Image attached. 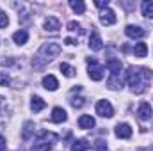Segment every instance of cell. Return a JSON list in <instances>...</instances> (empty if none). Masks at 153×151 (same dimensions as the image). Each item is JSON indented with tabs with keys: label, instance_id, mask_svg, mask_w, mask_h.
<instances>
[{
	"label": "cell",
	"instance_id": "1",
	"mask_svg": "<svg viewBox=\"0 0 153 151\" xmlns=\"http://www.w3.org/2000/svg\"><path fill=\"white\" fill-rule=\"evenodd\" d=\"M59 53H61V44H59V43H53V41L45 43V44L39 48V52L36 53V57L32 59V68H34V70H43V68H45L48 62H52Z\"/></svg>",
	"mask_w": 153,
	"mask_h": 151
},
{
	"label": "cell",
	"instance_id": "2",
	"mask_svg": "<svg viewBox=\"0 0 153 151\" xmlns=\"http://www.w3.org/2000/svg\"><path fill=\"white\" fill-rule=\"evenodd\" d=\"M148 78H150V71L146 70V68H128V71H126V82H128V85L132 87V91L134 93H137V94H141L144 89H146V85H148Z\"/></svg>",
	"mask_w": 153,
	"mask_h": 151
},
{
	"label": "cell",
	"instance_id": "3",
	"mask_svg": "<svg viewBox=\"0 0 153 151\" xmlns=\"http://www.w3.org/2000/svg\"><path fill=\"white\" fill-rule=\"evenodd\" d=\"M87 64H89V70H87V75H89V78L91 80H94V82H100L102 78H103V68L96 62V59H87Z\"/></svg>",
	"mask_w": 153,
	"mask_h": 151
},
{
	"label": "cell",
	"instance_id": "4",
	"mask_svg": "<svg viewBox=\"0 0 153 151\" xmlns=\"http://www.w3.org/2000/svg\"><path fill=\"white\" fill-rule=\"evenodd\" d=\"M96 114L102 115V117H112L114 115V109H112V105L107 100H100L96 103Z\"/></svg>",
	"mask_w": 153,
	"mask_h": 151
},
{
	"label": "cell",
	"instance_id": "5",
	"mask_svg": "<svg viewBox=\"0 0 153 151\" xmlns=\"http://www.w3.org/2000/svg\"><path fill=\"white\" fill-rule=\"evenodd\" d=\"M125 34L132 39H141L146 34V30L141 29V27H137V25H126V27H125Z\"/></svg>",
	"mask_w": 153,
	"mask_h": 151
},
{
	"label": "cell",
	"instance_id": "6",
	"mask_svg": "<svg viewBox=\"0 0 153 151\" xmlns=\"http://www.w3.org/2000/svg\"><path fill=\"white\" fill-rule=\"evenodd\" d=\"M100 21H102L103 25H114L116 23V13L112 9L105 7V9L100 13Z\"/></svg>",
	"mask_w": 153,
	"mask_h": 151
},
{
	"label": "cell",
	"instance_id": "7",
	"mask_svg": "<svg viewBox=\"0 0 153 151\" xmlns=\"http://www.w3.org/2000/svg\"><path fill=\"white\" fill-rule=\"evenodd\" d=\"M114 133H116V137H119V139H130L132 137V128H130V124L121 123V124L116 126Z\"/></svg>",
	"mask_w": 153,
	"mask_h": 151
},
{
	"label": "cell",
	"instance_id": "8",
	"mask_svg": "<svg viewBox=\"0 0 153 151\" xmlns=\"http://www.w3.org/2000/svg\"><path fill=\"white\" fill-rule=\"evenodd\" d=\"M137 115H139V119L141 121H148V119H152V107H150V103L148 101H143L141 105H139V110H137Z\"/></svg>",
	"mask_w": 153,
	"mask_h": 151
},
{
	"label": "cell",
	"instance_id": "9",
	"mask_svg": "<svg viewBox=\"0 0 153 151\" xmlns=\"http://www.w3.org/2000/svg\"><path fill=\"white\" fill-rule=\"evenodd\" d=\"M105 66H107V70H109L112 75H121L123 64H121V61H119V59H109V61L105 62Z\"/></svg>",
	"mask_w": 153,
	"mask_h": 151
},
{
	"label": "cell",
	"instance_id": "10",
	"mask_svg": "<svg viewBox=\"0 0 153 151\" xmlns=\"http://www.w3.org/2000/svg\"><path fill=\"white\" fill-rule=\"evenodd\" d=\"M43 87H45L46 91H57L59 82H57V78L53 75H45L43 76Z\"/></svg>",
	"mask_w": 153,
	"mask_h": 151
},
{
	"label": "cell",
	"instance_id": "11",
	"mask_svg": "<svg viewBox=\"0 0 153 151\" xmlns=\"http://www.w3.org/2000/svg\"><path fill=\"white\" fill-rule=\"evenodd\" d=\"M89 48H91L93 52H100V50L103 48V41L100 38V34H96V32L91 34V38H89Z\"/></svg>",
	"mask_w": 153,
	"mask_h": 151
},
{
	"label": "cell",
	"instance_id": "12",
	"mask_svg": "<svg viewBox=\"0 0 153 151\" xmlns=\"http://www.w3.org/2000/svg\"><path fill=\"white\" fill-rule=\"evenodd\" d=\"M61 29V21L55 18V16H48L45 20V30H50V32H57Z\"/></svg>",
	"mask_w": 153,
	"mask_h": 151
},
{
	"label": "cell",
	"instance_id": "13",
	"mask_svg": "<svg viewBox=\"0 0 153 151\" xmlns=\"http://www.w3.org/2000/svg\"><path fill=\"white\" fill-rule=\"evenodd\" d=\"M66 119H68V114H66V110L62 107H55L52 110V121L53 123H64Z\"/></svg>",
	"mask_w": 153,
	"mask_h": 151
},
{
	"label": "cell",
	"instance_id": "14",
	"mask_svg": "<svg viewBox=\"0 0 153 151\" xmlns=\"http://www.w3.org/2000/svg\"><path fill=\"white\" fill-rule=\"evenodd\" d=\"M107 87L111 91H119L123 87V80H121V75H111L109 80H107Z\"/></svg>",
	"mask_w": 153,
	"mask_h": 151
},
{
	"label": "cell",
	"instance_id": "15",
	"mask_svg": "<svg viewBox=\"0 0 153 151\" xmlns=\"http://www.w3.org/2000/svg\"><path fill=\"white\" fill-rule=\"evenodd\" d=\"M94 117H91V115H80L78 117V126L80 128H84V130H89V128H94Z\"/></svg>",
	"mask_w": 153,
	"mask_h": 151
},
{
	"label": "cell",
	"instance_id": "16",
	"mask_svg": "<svg viewBox=\"0 0 153 151\" xmlns=\"http://www.w3.org/2000/svg\"><path fill=\"white\" fill-rule=\"evenodd\" d=\"M13 41H14L16 44H25V43L29 41V32H27V30H16V32L13 34Z\"/></svg>",
	"mask_w": 153,
	"mask_h": 151
},
{
	"label": "cell",
	"instance_id": "17",
	"mask_svg": "<svg viewBox=\"0 0 153 151\" xmlns=\"http://www.w3.org/2000/svg\"><path fill=\"white\" fill-rule=\"evenodd\" d=\"M89 148H91V144L85 139H78L71 144V151H87Z\"/></svg>",
	"mask_w": 153,
	"mask_h": 151
},
{
	"label": "cell",
	"instance_id": "18",
	"mask_svg": "<svg viewBox=\"0 0 153 151\" xmlns=\"http://www.w3.org/2000/svg\"><path fill=\"white\" fill-rule=\"evenodd\" d=\"M134 55H135V57H146V55H148V46H146V43H137V44L134 46Z\"/></svg>",
	"mask_w": 153,
	"mask_h": 151
},
{
	"label": "cell",
	"instance_id": "19",
	"mask_svg": "<svg viewBox=\"0 0 153 151\" xmlns=\"http://www.w3.org/2000/svg\"><path fill=\"white\" fill-rule=\"evenodd\" d=\"M70 7L75 11L76 14H84V11H85V4L82 0H70Z\"/></svg>",
	"mask_w": 153,
	"mask_h": 151
},
{
	"label": "cell",
	"instance_id": "20",
	"mask_svg": "<svg viewBox=\"0 0 153 151\" xmlns=\"http://www.w3.org/2000/svg\"><path fill=\"white\" fill-rule=\"evenodd\" d=\"M30 109H32L34 112L43 110V109H45V101H43L39 96H32V100H30Z\"/></svg>",
	"mask_w": 153,
	"mask_h": 151
},
{
	"label": "cell",
	"instance_id": "21",
	"mask_svg": "<svg viewBox=\"0 0 153 151\" xmlns=\"http://www.w3.org/2000/svg\"><path fill=\"white\" fill-rule=\"evenodd\" d=\"M141 9H143V14L146 18H153V2H143L141 4Z\"/></svg>",
	"mask_w": 153,
	"mask_h": 151
},
{
	"label": "cell",
	"instance_id": "22",
	"mask_svg": "<svg viewBox=\"0 0 153 151\" xmlns=\"http://www.w3.org/2000/svg\"><path fill=\"white\" fill-rule=\"evenodd\" d=\"M61 71H62V75H64V76H68V78H73L76 70L73 68V66H70V64L62 62V64H61Z\"/></svg>",
	"mask_w": 153,
	"mask_h": 151
},
{
	"label": "cell",
	"instance_id": "23",
	"mask_svg": "<svg viewBox=\"0 0 153 151\" xmlns=\"http://www.w3.org/2000/svg\"><path fill=\"white\" fill-rule=\"evenodd\" d=\"M7 25H9V18H7V14L4 11H0V29H4Z\"/></svg>",
	"mask_w": 153,
	"mask_h": 151
},
{
	"label": "cell",
	"instance_id": "24",
	"mask_svg": "<svg viewBox=\"0 0 153 151\" xmlns=\"http://www.w3.org/2000/svg\"><path fill=\"white\" fill-rule=\"evenodd\" d=\"M70 101H71V105H73L75 109H80V107L85 103V101H84V98H80V96H78V98H71Z\"/></svg>",
	"mask_w": 153,
	"mask_h": 151
},
{
	"label": "cell",
	"instance_id": "25",
	"mask_svg": "<svg viewBox=\"0 0 153 151\" xmlns=\"http://www.w3.org/2000/svg\"><path fill=\"white\" fill-rule=\"evenodd\" d=\"M94 148H96V151H107V144H105V141L98 139V141L94 142Z\"/></svg>",
	"mask_w": 153,
	"mask_h": 151
},
{
	"label": "cell",
	"instance_id": "26",
	"mask_svg": "<svg viewBox=\"0 0 153 151\" xmlns=\"http://www.w3.org/2000/svg\"><path fill=\"white\" fill-rule=\"evenodd\" d=\"M9 82H11V80H9V76L5 75V71L0 73V85H9Z\"/></svg>",
	"mask_w": 153,
	"mask_h": 151
},
{
	"label": "cell",
	"instance_id": "27",
	"mask_svg": "<svg viewBox=\"0 0 153 151\" xmlns=\"http://www.w3.org/2000/svg\"><path fill=\"white\" fill-rule=\"evenodd\" d=\"M94 5H96V7H107V5H109V0H96Z\"/></svg>",
	"mask_w": 153,
	"mask_h": 151
},
{
	"label": "cell",
	"instance_id": "28",
	"mask_svg": "<svg viewBox=\"0 0 153 151\" xmlns=\"http://www.w3.org/2000/svg\"><path fill=\"white\" fill-rule=\"evenodd\" d=\"M76 29H80V25L76 21H70L68 23V30H76Z\"/></svg>",
	"mask_w": 153,
	"mask_h": 151
},
{
	"label": "cell",
	"instance_id": "29",
	"mask_svg": "<svg viewBox=\"0 0 153 151\" xmlns=\"http://www.w3.org/2000/svg\"><path fill=\"white\" fill-rule=\"evenodd\" d=\"M7 150V144H5V139L0 135V151H5Z\"/></svg>",
	"mask_w": 153,
	"mask_h": 151
},
{
	"label": "cell",
	"instance_id": "30",
	"mask_svg": "<svg viewBox=\"0 0 153 151\" xmlns=\"http://www.w3.org/2000/svg\"><path fill=\"white\" fill-rule=\"evenodd\" d=\"M64 43H66V44H70V46H73V44H76V39H73V38H66V39H64Z\"/></svg>",
	"mask_w": 153,
	"mask_h": 151
}]
</instances>
